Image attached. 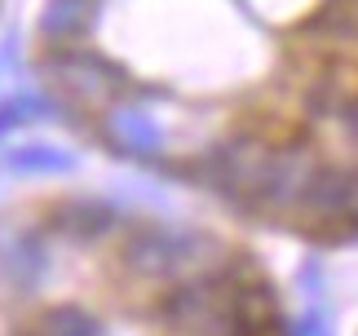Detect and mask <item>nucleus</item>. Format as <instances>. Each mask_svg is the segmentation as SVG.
Instances as JSON below:
<instances>
[{
	"mask_svg": "<svg viewBox=\"0 0 358 336\" xmlns=\"http://www.w3.org/2000/svg\"><path fill=\"white\" fill-rule=\"evenodd\" d=\"M27 66L85 146L310 248L358 221V0H36Z\"/></svg>",
	"mask_w": 358,
	"mask_h": 336,
	"instance_id": "f257e3e1",
	"label": "nucleus"
},
{
	"mask_svg": "<svg viewBox=\"0 0 358 336\" xmlns=\"http://www.w3.org/2000/svg\"><path fill=\"white\" fill-rule=\"evenodd\" d=\"M0 336H292L252 230L89 181L0 204Z\"/></svg>",
	"mask_w": 358,
	"mask_h": 336,
	"instance_id": "f03ea898",
	"label": "nucleus"
},
{
	"mask_svg": "<svg viewBox=\"0 0 358 336\" xmlns=\"http://www.w3.org/2000/svg\"><path fill=\"white\" fill-rule=\"evenodd\" d=\"M5 5H9V0H0V13H5Z\"/></svg>",
	"mask_w": 358,
	"mask_h": 336,
	"instance_id": "7ed1b4c3",
	"label": "nucleus"
}]
</instances>
